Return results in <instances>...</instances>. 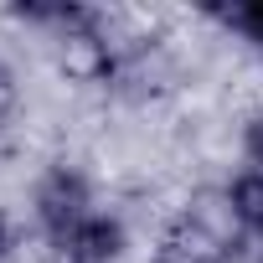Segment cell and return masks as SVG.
<instances>
[{"label":"cell","mask_w":263,"mask_h":263,"mask_svg":"<svg viewBox=\"0 0 263 263\" xmlns=\"http://www.w3.org/2000/svg\"><path fill=\"white\" fill-rule=\"evenodd\" d=\"M36 217H42V227H47L52 237H62L72 222L93 217V212H88V181H83L78 171H67V165L47 171L42 186H36Z\"/></svg>","instance_id":"6da1fadb"},{"label":"cell","mask_w":263,"mask_h":263,"mask_svg":"<svg viewBox=\"0 0 263 263\" xmlns=\"http://www.w3.org/2000/svg\"><path fill=\"white\" fill-rule=\"evenodd\" d=\"M227 258H232V242L222 232H212L206 222H196L191 212L181 222H171L155 248V263H227Z\"/></svg>","instance_id":"7a4b0ae2"},{"label":"cell","mask_w":263,"mask_h":263,"mask_svg":"<svg viewBox=\"0 0 263 263\" xmlns=\"http://www.w3.org/2000/svg\"><path fill=\"white\" fill-rule=\"evenodd\" d=\"M52 242H57L62 263H114L119 248H124V227L114 217H83Z\"/></svg>","instance_id":"3957f363"},{"label":"cell","mask_w":263,"mask_h":263,"mask_svg":"<svg viewBox=\"0 0 263 263\" xmlns=\"http://www.w3.org/2000/svg\"><path fill=\"white\" fill-rule=\"evenodd\" d=\"M227 201H232V217L237 227L248 232H263V171H248L227 186Z\"/></svg>","instance_id":"277c9868"},{"label":"cell","mask_w":263,"mask_h":263,"mask_svg":"<svg viewBox=\"0 0 263 263\" xmlns=\"http://www.w3.org/2000/svg\"><path fill=\"white\" fill-rule=\"evenodd\" d=\"M222 21L232 26V31H242L258 52H263V0H242V6H232V11H222Z\"/></svg>","instance_id":"5b68a950"},{"label":"cell","mask_w":263,"mask_h":263,"mask_svg":"<svg viewBox=\"0 0 263 263\" xmlns=\"http://www.w3.org/2000/svg\"><path fill=\"white\" fill-rule=\"evenodd\" d=\"M242 150H248V160H253V165L263 171V114H258V119L248 124V135H242Z\"/></svg>","instance_id":"8992f818"},{"label":"cell","mask_w":263,"mask_h":263,"mask_svg":"<svg viewBox=\"0 0 263 263\" xmlns=\"http://www.w3.org/2000/svg\"><path fill=\"white\" fill-rule=\"evenodd\" d=\"M6 103H11V78L0 72V114H6Z\"/></svg>","instance_id":"52a82bcc"},{"label":"cell","mask_w":263,"mask_h":263,"mask_svg":"<svg viewBox=\"0 0 263 263\" xmlns=\"http://www.w3.org/2000/svg\"><path fill=\"white\" fill-rule=\"evenodd\" d=\"M6 242H11V227H6V217H0V253H6Z\"/></svg>","instance_id":"ba28073f"}]
</instances>
